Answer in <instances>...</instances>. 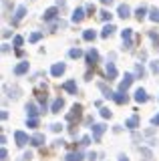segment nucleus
Wrapping results in <instances>:
<instances>
[{"label":"nucleus","instance_id":"f257e3e1","mask_svg":"<svg viewBox=\"0 0 159 161\" xmlns=\"http://www.w3.org/2000/svg\"><path fill=\"white\" fill-rule=\"evenodd\" d=\"M14 141H16L18 147H24L26 143H30V139H28V135L24 131H14Z\"/></svg>","mask_w":159,"mask_h":161},{"label":"nucleus","instance_id":"f03ea898","mask_svg":"<svg viewBox=\"0 0 159 161\" xmlns=\"http://www.w3.org/2000/svg\"><path fill=\"white\" fill-rule=\"evenodd\" d=\"M121 38H123V44H125V48H131V44H133V30H131V28L121 30Z\"/></svg>","mask_w":159,"mask_h":161},{"label":"nucleus","instance_id":"7ed1b4c3","mask_svg":"<svg viewBox=\"0 0 159 161\" xmlns=\"http://www.w3.org/2000/svg\"><path fill=\"white\" fill-rule=\"evenodd\" d=\"M133 80H135V77H133L131 73H127V75H125V79H123L121 83H119V91H121V93H127V89L131 87Z\"/></svg>","mask_w":159,"mask_h":161},{"label":"nucleus","instance_id":"20e7f679","mask_svg":"<svg viewBox=\"0 0 159 161\" xmlns=\"http://www.w3.org/2000/svg\"><path fill=\"white\" fill-rule=\"evenodd\" d=\"M57 14H58V8H57V6H52V8L44 10V14H42V20H44V22H51V20H54V18H57Z\"/></svg>","mask_w":159,"mask_h":161},{"label":"nucleus","instance_id":"39448f33","mask_svg":"<svg viewBox=\"0 0 159 161\" xmlns=\"http://www.w3.org/2000/svg\"><path fill=\"white\" fill-rule=\"evenodd\" d=\"M64 70H67V64H64V63H57V64L51 67V75H52V77H61Z\"/></svg>","mask_w":159,"mask_h":161},{"label":"nucleus","instance_id":"423d86ee","mask_svg":"<svg viewBox=\"0 0 159 161\" xmlns=\"http://www.w3.org/2000/svg\"><path fill=\"white\" fill-rule=\"evenodd\" d=\"M105 125H103V123H97V125H93V137H95V141H99V139H101V135L103 133H105Z\"/></svg>","mask_w":159,"mask_h":161},{"label":"nucleus","instance_id":"0eeeda50","mask_svg":"<svg viewBox=\"0 0 159 161\" xmlns=\"http://www.w3.org/2000/svg\"><path fill=\"white\" fill-rule=\"evenodd\" d=\"M24 14H26V6H18L16 12H14V18H12V24H18L20 20L24 18Z\"/></svg>","mask_w":159,"mask_h":161},{"label":"nucleus","instance_id":"6e6552de","mask_svg":"<svg viewBox=\"0 0 159 161\" xmlns=\"http://www.w3.org/2000/svg\"><path fill=\"white\" fill-rule=\"evenodd\" d=\"M117 14L121 18H129L131 16V8L127 6V4H119V8H117Z\"/></svg>","mask_w":159,"mask_h":161},{"label":"nucleus","instance_id":"1a4fd4ad","mask_svg":"<svg viewBox=\"0 0 159 161\" xmlns=\"http://www.w3.org/2000/svg\"><path fill=\"white\" fill-rule=\"evenodd\" d=\"M24 73H28V63L26 60H22L20 64L14 67V75H16V77H20V75H24Z\"/></svg>","mask_w":159,"mask_h":161},{"label":"nucleus","instance_id":"9d476101","mask_svg":"<svg viewBox=\"0 0 159 161\" xmlns=\"http://www.w3.org/2000/svg\"><path fill=\"white\" fill-rule=\"evenodd\" d=\"M135 101H137V103H147V101H149V95L143 89H137L135 91Z\"/></svg>","mask_w":159,"mask_h":161},{"label":"nucleus","instance_id":"9b49d317","mask_svg":"<svg viewBox=\"0 0 159 161\" xmlns=\"http://www.w3.org/2000/svg\"><path fill=\"white\" fill-rule=\"evenodd\" d=\"M107 77H109V80L117 79V67H115V63H107Z\"/></svg>","mask_w":159,"mask_h":161},{"label":"nucleus","instance_id":"f8f14e48","mask_svg":"<svg viewBox=\"0 0 159 161\" xmlns=\"http://www.w3.org/2000/svg\"><path fill=\"white\" fill-rule=\"evenodd\" d=\"M113 101H115L117 105H123V103H127V101H129V97H127L125 93H121V91H117V93L113 95Z\"/></svg>","mask_w":159,"mask_h":161},{"label":"nucleus","instance_id":"ddd939ff","mask_svg":"<svg viewBox=\"0 0 159 161\" xmlns=\"http://www.w3.org/2000/svg\"><path fill=\"white\" fill-rule=\"evenodd\" d=\"M83 18H85V10H83V8H77L73 12V16H71L73 22H83Z\"/></svg>","mask_w":159,"mask_h":161},{"label":"nucleus","instance_id":"4468645a","mask_svg":"<svg viewBox=\"0 0 159 161\" xmlns=\"http://www.w3.org/2000/svg\"><path fill=\"white\" fill-rule=\"evenodd\" d=\"M63 89L71 95H77V83H74V80H67V83L63 85Z\"/></svg>","mask_w":159,"mask_h":161},{"label":"nucleus","instance_id":"2eb2a0df","mask_svg":"<svg viewBox=\"0 0 159 161\" xmlns=\"http://www.w3.org/2000/svg\"><path fill=\"white\" fill-rule=\"evenodd\" d=\"M81 111H83L81 105H73V113L67 115V121H73L74 117H81Z\"/></svg>","mask_w":159,"mask_h":161},{"label":"nucleus","instance_id":"dca6fc26","mask_svg":"<svg viewBox=\"0 0 159 161\" xmlns=\"http://www.w3.org/2000/svg\"><path fill=\"white\" fill-rule=\"evenodd\" d=\"M26 113H28V119H36V115H38L36 105H34V103H28L26 105Z\"/></svg>","mask_w":159,"mask_h":161},{"label":"nucleus","instance_id":"f3484780","mask_svg":"<svg viewBox=\"0 0 159 161\" xmlns=\"http://www.w3.org/2000/svg\"><path fill=\"white\" fill-rule=\"evenodd\" d=\"M125 127H127V129H137V127H139V117H137V115H133L131 119L125 121Z\"/></svg>","mask_w":159,"mask_h":161},{"label":"nucleus","instance_id":"a211bd4d","mask_svg":"<svg viewBox=\"0 0 159 161\" xmlns=\"http://www.w3.org/2000/svg\"><path fill=\"white\" fill-rule=\"evenodd\" d=\"M42 143H44V135L42 133H36V135L30 137V145H34V147H38V145H42Z\"/></svg>","mask_w":159,"mask_h":161},{"label":"nucleus","instance_id":"6ab92c4d","mask_svg":"<svg viewBox=\"0 0 159 161\" xmlns=\"http://www.w3.org/2000/svg\"><path fill=\"white\" fill-rule=\"evenodd\" d=\"M64 107V101L63 99H54L52 107H51V113H61V109Z\"/></svg>","mask_w":159,"mask_h":161},{"label":"nucleus","instance_id":"aec40b11","mask_svg":"<svg viewBox=\"0 0 159 161\" xmlns=\"http://www.w3.org/2000/svg\"><path fill=\"white\" fill-rule=\"evenodd\" d=\"M87 60H89V64H95L97 60H99V53H97L95 48H91V50L87 53Z\"/></svg>","mask_w":159,"mask_h":161},{"label":"nucleus","instance_id":"412c9836","mask_svg":"<svg viewBox=\"0 0 159 161\" xmlns=\"http://www.w3.org/2000/svg\"><path fill=\"white\" fill-rule=\"evenodd\" d=\"M113 32H115V26H113V24H105V28H103L101 36H103V38H107V36H111Z\"/></svg>","mask_w":159,"mask_h":161},{"label":"nucleus","instance_id":"4be33fe9","mask_svg":"<svg viewBox=\"0 0 159 161\" xmlns=\"http://www.w3.org/2000/svg\"><path fill=\"white\" fill-rule=\"evenodd\" d=\"M83 38L85 40H95L97 38V32L93 28H89V30H85V32H83Z\"/></svg>","mask_w":159,"mask_h":161},{"label":"nucleus","instance_id":"5701e85b","mask_svg":"<svg viewBox=\"0 0 159 161\" xmlns=\"http://www.w3.org/2000/svg\"><path fill=\"white\" fill-rule=\"evenodd\" d=\"M135 16H137V20H143L147 16V8L145 6H139L137 10H135Z\"/></svg>","mask_w":159,"mask_h":161},{"label":"nucleus","instance_id":"b1692460","mask_svg":"<svg viewBox=\"0 0 159 161\" xmlns=\"http://www.w3.org/2000/svg\"><path fill=\"white\" fill-rule=\"evenodd\" d=\"M149 20L159 22V8H151V10H149Z\"/></svg>","mask_w":159,"mask_h":161},{"label":"nucleus","instance_id":"393cba45","mask_svg":"<svg viewBox=\"0 0 159 161\" xmlns=\"http://www.w3.org/2000/svg\"><path fill=\"white\" fill-rule=\"evenodd\" d=\"M67 161H83V155L81 153H67Z\"/></svg>","mask_w":159,"mask_h":161},{"label":"nucleus","instance_id":"a878e982","mask_svg":"<svg viewBox=\"0 0 159 161\" xmlns=\"http://www.w3.org/2000/svg\"><path fill=\"white\" fill-rule=\"evenodd\" d=\"M69 57H71V58H79V57H83V50L81 48H71V50H69Z\"/></svg>","mask_w":159,"mask_h":161},{"label":"nucleus","instance_id":"bb28decb","mask_svg":"<svg viewBox=\"0 0 159 161\" xmlns=\"http://www.w3.org/2000/svg\"><path fill=\"white\" fill-rule=\"evenodd\" d=\"M135 77L137 79H143V77H145V69H143L141 64H137V67H135Z\"/></svg>","mask_w":159,"mask_h":161},{"label":"nucleus","instance_id":"cd10ccee","mask_svg":"<svg viewBox=\"0 0 159 161\" xmlns=\"http://www.w3.org/2000/svg\"><path fill=\"white\" fill-rule=\"evenodd\" d=\"M99 89H101L103 93H105V97H107V99H113V95H115V93H111V91H109L105 85H99Z\"/></svg>","mask_w":159,"mask_h":161},{"label":"nucleus","instance_id":"c85d7f7f","mask_svg":"<svg viewBox=\"0 0 159 161\" xmlns=\"http://www.w3.org/2000/svg\"><path fill=\"white\" fill-rule=\"evenodd\" d=\"M41 38H42V32H32V34H30V38H28V40H30V42H38Z\"/></svg>","mask_w":159,"mask_h":161},{"label":"nucleus","instance_id":"c756f323","mask_svg":"<svg viewBox=\"0 0 159 161\" xmlns=\"http://www.w3.org/2000/svg\"><path fill=\"white\" fill-rule=\"evenodd\" d=\"M26 123H28V127H30V129H36L38 127V119H28Z\"/></svg>","mask_w":159,"mask_h":161},{"label":"nucleus","instance_id":"7c9ffc66","mask_svg":"<svg viewBox=\"0 0 159 161\" xmlns=\"http://www.w3.org/2000/svg\"><path fill=\"white\" fill-rule=\"evenodd\" d=\"M111 16H113V14L109 12V10H103V12H101V20H111Z\"/></svg>","mask_w":159,"mask_h":161},{"label":"nucleus","instance_id":"2f4dec72","mask_svg":"<svg viewBox=\"0 0 159 161\" xmlns=\"http://www.w3.org/2000/svg\"><path fill=\"white\" fill-rule=\"evenodd\" d=\"M22 42H24L22 36H14V47H22Z\"/></svg>","mask_w":159,"mask_h":161},{"label":"nucleus","instance_id":"473e14b6","mask_svg":"<svg viewBox=\"0 0 159 161\" xmlns=\"http://www.w3.org/2000/svg\"><path fill=\"white\" fill-rule=\"evenodd\" d=\"M101 117L103 119H109V117H111V111H109V109H101Z\"/></svg>","mask_w":159,"mask_h":161},{"label":"nucleus","instance_id":"72a5a7b5","mask_svg":"<svg viewBox=\"0 0 159 161\" xmlns=\"http://www.w3.org/2000/svg\"><path fill=\"white\" fill-rule=\"evenodd\" d=\"M51 129L54 131V133H58V131L63 129V125H61V123H52V125H51Z\"/></svg>","mask_w":159,"mask_h":161},{"label":"nucleus","instance_id":"f704fd0d","mask_svg":"<svg viewBox=\"0 0 159 161\" xmlns=\"http://www.w3.org/2000/svg\"><path fill=\"white\" fill-rule=\"evenodd\" d=\"M149 36H151V40H153V42H155V47H157V44H159V36H157L155 32H153V30H151V32H149Z\"/></svg>","mask_w":159,"mask_h":161},{"label":"nucleus","instance_id":"c9c22d12","mask_svg":"<svg viewBox=\"0 0 159 161\" xmlns=\"http://www.w3.org/2000/svg\"><path fill=\"white\" fill-rule=\"evenodd\" d=\"M151 70L153 73H159V60H153L151 63Z\"/></svg>","mask_w":159,"mask_h":161},{"label":"nucleus","instance_id":"e433bc0d","mask_svg":"<svg viewBox=\"0 0 159 161\" xmlns=\"http://www.w3.org/2000/svg\"><path fill=\"white\" fill-rule=\"evenodd\" d=\"M85 12H89V14H95V4H87Z\"/></svg>","mask_w":159,"mask_h":161},{"label":"nucleus","instance_id":"4c0bfd02","mask_svg":"<svg viewBox=\"0 0 159 161\" xmlns=\"http://www.w3.org/2000/svg\"><path fill=\"white\" fill-rule=\"evenodd\" d=\"M141 155L147 157V159H151V151H149V149H141Z\"/></svg>","mask_w":159,"mask_h":161},{"label":"nucleus","instance_id":"58836bf2","mask_svg":"<svg viewBox=\"0 0 159 161\" xmlns=\"http://www.w3.org/2000/svg\"><path fill=\"white\" fill-rule=\"evenodd\" d=\"M89 143H91V137H83L81 139V145H83V147H87Z\"/></svg>","mask_w":159,"mask_h":161},{"label":"nucleus","instance_id":"ea45409f","mask_svg":"<svg viewBox=\"0 0 159 161\" xmlns=\"http://www.w3.org/2000/svg\"><path fill=\"white\" fill-rule=\"evenodd\" d=\"M87 159H89V161H95V159H97V153H95V151H91V153L87 155Z\"/></svg>","mask_w":159,"mask_h":161},{"label":"nucleus","instance_id":"a19ab883","mask_svg":"<svg viewBox=\"0 0 159 161\" xmlns=\"http://www.w3.org/2000/svg\"><path fill=\"white\" fill-rule=\"evenodd\" d=\"M0 157H2V161H4V159L8 157V151H6V149H2V151H0Z\"/></svg>","mask_w":159,"mask_h":161},{"label":"nucleus","instance_id":"79ce46f5","mask_svg":"<svg viewBox=\"0 0 159 161\" xmlns=\"http://www.w3.org/2000/svg\"><path fill=\"white\" fill-rule=\"evenodd\" d=\"M151 123H153V125H159V113H157V115H155V117H153V119H151Z\"/></svg>","mask_w":159,"mask_h":161},{"label":"nucleus","instance_id":"37998d69","mask_svg":"<svg viewBox=\"0 0 159 161\" xmlns=\"http://www.w3.org/2000/svg\"><path fill=\"white\" fill-rule=\"evenodd\" d=\"M119 161H129V159H127V155H119Z\"/></svg>","mask_w":159,"mask_h":161},{"label":"nucleus","instance_id":"c03bdc74","mask_svg":"<svg viewBox=\"0 0 159 161\" xmlns=\"http://www.w3.org/2000/svg\"><path fill=\"white\" fill-rule=\"evenodd\" d=\"M103 4H113V0H101Z\"/></svg>","mask_w":159,"mask_h":161}]
</instances>
